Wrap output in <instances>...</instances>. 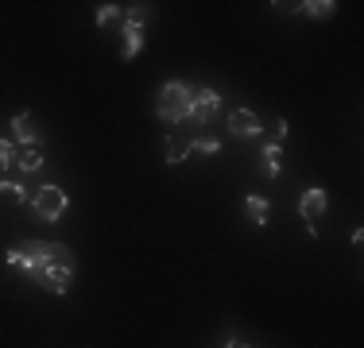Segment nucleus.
I'll list each match as a JSON object with an SVG mask.
<instances>
[{
  "label": "nucleus",
  "mask_w": 364,
  "mask_h": 348,
  "mask_svg": "<svg viewBox=\"0 0 364 348\" xmlns=\"http://www.w3.org/2000/svg\"><path fill=\"white\" fill-rule=\"evenodd\" d=\"M147 20H151V4H132L124 12V23H136V28H144Z\"/></svg>",
  "instance_id": "obj_15"
},
{
  "label": "nucleus",
  "mask_w": 364,
  "mask_h": 348,
  "mask_svg": "<svg viewBox=\"0 0 364 348\" xmlns=\"http://www.w3.org/2000/svg\"><path fill=\"white\" fill-rule=\"evenodd\" d=\"M279 170H283V147L279 143H267L264 147V174H267V178H279Z\"/></svg>",
  "instance_id": "obj_11"
},
{
  "label": "nucleus",
  "mask_w": 364,
  "mask_h": 348,
  "mask_svg": "<svg viewBox=\"0 0 364 348\" xmlns=\"http://www.w3.org/2000/svg\"><path fill=\"white\" fill-rule=\"evenodd\" d=\"M186 155H190V143H186V139H178V136H171L167 139V163L175 167V163L186 159Z\"/></svg>",
  "instance_id": "obj_13"
},
{
  "label": "nucleus",
  "mask_w": 364,
  "mask_h": 348,
  "mask_svg": "<svg viewBox=\"0 0 364 348\" xmlns=\"http://www.w3.org/2000/svg\"><path fill=\"white\" fill-rule=\"evenodd\" d=\"M144 47V28H136V23H124V47H120V55L124 58H136Z\"/></svg>",
  "instance_id": "obj_10"
},
{
  "label": "nucleus",
  "mask_w": 364,
  "mask_h": 348,
  "mask_svg": "<svg viewBox=\"0 0 364 348\" xmlns=\"http://www.w3.org/2000/svg\"><path fill=\"white\" fill-rule=\"evenodd\" d=\"M218 112H221L218 93L213 89H194V97H190V120H194V124H210Z\"/></svg>",
  "instance_id": "obj_4"
},
{
  "label": "nucleus",
  "mask_w": 364,
  "mask_h": 348,
  "mask_svg": "<svg viewBox=\"0 0 364 348\" xmlns=\"http://www.w3.org/2000/svg\"><path fill=\"white\" fill-rule=\"evenodd\" d=\"M120 16H124V8H120V4H101L97 8V28H109V23H117Z\"/></svg>",
  "instance_id": "obj_16"
},
{
  "label": "nucleus",
  "mask_w": 364,
  "mask_h": 348,
  "mask_svg": "<svg viewBox=\"0 0 364 348\" xmlns=\"http://www.w3.org/2000/svg\"><path fill=\"white\" fill-rule=\"evenodd\" d=\"M190 97H194V89H190L186 82H167V85H163V93H159V104H155L159 120H167V124L190 120Z\"/></svg>",
  "instance_id": "obj_1"
},
{
  "label": "nucleus",
  "mask_w": 364,
  "mask_h": 348,
  "mask_svg": "<svg viewBox=\"0 0 364 348\" xmlns=\"http://www.w3.org/2000/svg\"><path fill=\"white\" fill-rule=\"evenodd\" d=\"M229 132H232V136H240V139H252V136L264 132V124H259L256 112H248V109H232V112H229Z\"/></svg>",
  "instance_id": "obj_5"
},
{
  "label": "nucleus",
  "mask_w": 364,
  "mask_h": 348,
  "mask_svg": "<svg viewBox=\"0 0 364 348\" xmlns=\"http://www.w3.org/2000/svg\"><path fill=\"white\" fill-rule=\"evenodd\" d=\"M267 132H272V136H275V139H279V143H283V136H287V120H275V124L267 128Z\"/></svg>",
  "instance_id": "obj_20"
},
{
  "label": "nucleus",
  "mask_w": 364,
  "mask_h": 348,
  "mask_svg": "<svg viewBox=\"0 0 364 348\" xmlns=\"http://www.w3.org/2000/svg\"><path fill=\"white\" fill-rule=\"evenodd\" d=\"M0 194H4L8 202H16V205H23V202H28V194H23V186H20V182H0Z\"/></svg>",
  "instance_id": "obj_18"
},
{
  "label": "nucleus",
  "mask_w": 364,
  "mask_h": 348,
  "mask_svg": "<svg viewBox=\"0 0 364 348\" xmlns=\"http://www.w3.org/2000/svg\"><path fill=\"white\" fill-rule=\"evenodd\" d=\"M333 0H310V4H302V12L306 16H314V20H329V16H333Z\"/></svg>",
  "instance_id": "obj_14"
},
{
  "label": "nucleus",
  "mask_w": 364,
  "mask_h": 348,
  "mask_svg": "<svg viewBox=\"0 0 364 348\" xmlns=\"http://www.w3.org/2000/svg\"><path fill=\"white\" fill-rule=\"evenodd\" d=\"M16 167H20L23 174H36L43 167V147H23V151L16 155Z\"/></svg>",
  "instance_id": "obj_12"
},
{
  "label": "nucleus",
  "mask_w": 364,
  "mask_h": 348,
  "mask_svg": "<svg viewBox=\"0 0 364 348\" xmlns=\"http://www.w3.org/2000/svg\"><path fill=\"white\" fill-rule=\"evenodd\" d=\"M31 209L43 217V221H58V217L70 209V194H63V186H43L36 197H31Z\"/></svg>",
  "instance_id": "obj_3"
},
{
  "label": "nucleus",
  "mask_w": 364,
  "mask_h": 348,
  "mask_svg": "<svg viewBox=\"0 0 364 348\" xmlns=\"http://www.w3.org/2000/svg\"><path fill=\"white\" fill-rule=\"evenodd\" d=\"M245 213H248V221H252L256 229H264V224H267V217H272V205H267V197L248 194V197H245Z\"/></svg>",
  "instance_id": "obj_9"
},
{
  "label": "nucleus",
  "mask_w": 364,
  "mask_h": 348,
  "mask_svg": "<svg viewBox=\"0 0 364 348\" xmlns=\"http://www.w3.org/2000/svg\"><path fill=\"white\" fill-rule=\"evenodd\" d=\"M190 151H198V155H221V143H218V139H210V136H198L194 143H190Z\"/></svg>",
  "instance_id": "obj_17"
},
{
  "label": "nucleus",
  "mask_w": 364,
  "mask_h": 348,
  "mask_svg": "<svg viewBox=\"0 0 364 348\" xmlns=\"http://www.w3.org/2000/svg\"><path fill=\"white\" fill-rule=\"evenodd\" d=\"M12 132L20 139L23 147H39V132H36V120L28 116V112H16L12 116Z\"/></svg>",
  "instance_id": "obj_8"
},
{
  "label": "nucleus",
  "mask_w": 364,
  "mask_h": 348,
  "mask_svg": "<svg viewBox=\"0 0 364 348\" xmlns=\"http://www.w3.org/2000/svg\"><path fill=\"white\" fill-rule=\"evenodd\" d=\"M12 163H16L12 143H8V139H0V170H4V167H12Z\"/></svg>",
  "instance_id": "obj_19"
},
{
  "label": "nucleus",
  "mask_w": 364,
  "mask_h": 348,
  "mask_svg": "<svg viewBox=\"0 0 364 348\" xmlns=\"http://www.w3.org/2000/svg\"><path fill=\"white\" fill-rule=\"evenodd\" d=\"M39 275H43V283H47V290L66 294V286H70V275H74V263H47Z\"/></svg>",
  "instance_id": "obj_7"
},
{
  "label": "nucleus",
  "mask_w": 364,
  "mask_h": 348,
  "mask_svg": "<svg viewBox=\"0 0 364 348\" xmlns=\"http://www.w3.org/2000/svg\"><path fill=\"white\" fill-rule=\"evenodd\" d=\"M225 348H248L245 341H237V337H229V344H225Z\"/></svg>",
  "instance_id": "obj_21"
},
{
  "label": "nucleus",
  "mask_w": 364,
  "mask_h": 348,
  "mask_svg": "<svg viewBox=\"0 0 364 348\" xmlns=\"http://www.w3.org/2000/svg\"><path fill=\"white\" fill-rule=\"evenodd\" d=\"M299 213H302V221H306V224H314L318 217L326 213V190H322V186L302 190V197H299Z\"/></svg>",
  "instance_id": "obj_6"
},
{
  "label": "nucleus",
  "mask_w": 364,
  "mask_h": 348,
  "mask_svg": "<svg viewBox=\"0 0 364 348\" xmlns=\"http://www.w3.org/2000/svg\"><path fill=\"white\" fill-rule=\"evenodd\" d=\"M8 263L12 267H23V271H43V263H47V240H20L16 248H8Z\"/></svg>",
  "instance_id": "obj_2"
}]
</instances>
